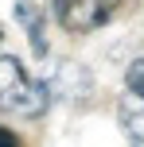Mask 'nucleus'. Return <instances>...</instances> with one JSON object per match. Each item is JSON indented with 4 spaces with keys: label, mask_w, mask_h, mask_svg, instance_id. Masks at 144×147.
<instances>
[{
    "label": "nucleus",
    "mask_w": 144,
    "mask_h": 147,
    "mask_svg": "<svg viewBox=\"0 0 144 147\" xmlns=\"http://www.w3.org/2000/svg\"><path fill=\"white\" fill-rule=\"evenodd\" d=\"M51 89H47L43 78H35L23 58L16 54H0V112L8 116H23V120H35L51 109Z\"/></svg>",
    "instance_id": "obj_1"
},
{
    "label": "nucleus",
    "mask_w": 144,
    "mask_h": 147,
    "mask_svg": "<svg viewBox=\"0 0 144 147\" xmlns=\"http://www.w3.org/2000/svg\"><path fill=\"white\" fill-rule=\"evenodd\" d=\"M55 20L70 31V35H90V31L105 27L113 20L121 0H47Z\"/></svg>",
    "instance_id": "obj_2"
},
{
    "label": "nucleus",
    "mask_w": 144,
    "mask_h": 147,
    "mask_svg": "<svg viewBox=\"0 0 144 147\" xmlns=\"http://www.w3.org/2000/svg\"><path fill=\"white\" fill-rule=\"evenodd\" d=\"M43 81H47L55 101H86L93 93V78L82 62H55V70Z\"/></svg>",
    "instance_id": "obj_3"
},
{
    "label": "nucleus",
    "mask_w": 144,
    "mask_h": 147,
    "mask_svg": "<svg viewBox=\"0 0 144 147\" xmlns=\"http://www.w3.org/2000/svg\"><path fill=\"white\" fill-rule=\"evenodd\" d=\"M16 20H20L23 35H27L31 51H35V58H47V27H43V8H35L31 0H16Z\"/></svg>",
    "instance_id": "obj_4"
},
{
    "label": "nucleus",
    "mask_w": 144,
    "mask_h": 147,
    "mask_svg": "<svg viewBox=\"0 0 144 147\" xmlns=\"http://www.w3.org/2000/svg\"><path fill=\"white\" fill-rule=\"evenodd\" d=\"M117 124H121V132L136 147H144V101L140 97H132V93L121 97V105H117Z\"/></svg>",
    "instance_id": "obj_5"
},
{
    "label": "nucleus",
    "mask_w": 144,
    "mask_h": 147,
    "mask_svg": "<svg viewBox=\"0 0 144 147\" xmlns=\"http://www.w3.org/2000/svg\"><path fill=\"white\" fill-rule=\"evenodd\" d=\"M125 89H129L132 97H140V101H144V54L129 62V70H125Z\"/></svg>",
    "instance_id": "obj_6"
},
{
    "label": "nucleus",
    "mask_w": 144,
    "mask_h": 147,
    "mask_svg": "<svg viewBox=\"0 0 144 147\" xmlns=\"http://www.w3.org/2000/svg\"><path fill=\"white\" fill-rule=\"evenodd\" d=\"M0 147H20L16 132H12V128H4V124H0Z\"/></svg>",
    "instance_id": "obj_7"
},
{
    "label": "nucleus",
    "mask_w": 144,
    "mask_h": 147,
    "mask_svg": "<svg viewBox=\"0 0 144 147\" xmlns=\"http://www.w3.org/2000/svg\"><path fill=\"white\" fill-rule=\"evenodd\" d=\"M0 39H4V27H0Z\"/></svg>",
    "instance_id": "obj_8"
}]
</instances>
